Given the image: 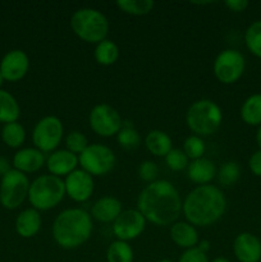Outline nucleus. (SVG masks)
<instances>
[{"instance_id":"33","label":"nucleus","mask_w":261,"mask_h":262,"mask_svg":"<svg viewBox=\"0 0 261 262\" xmlns=\"http://www.w3.org/2000/svg\"><path fill=\"white\" fill-rule=\"evenodd\" d=\"M67 150L71 151L74 155H81L87 147H89V140L86 136L78 130H73L69 133L66 138Z\"/></svg>"},{"instance_id":"15","label":"nucleus","mask_w":261,"mask_h":262,"mask_svg":"<svg viewBox=\"0 0 261 262\" xmlns=\"http://www.w3.org/2000/svg\"><path fill=\"white\" fill-rule=\"evenodd\" d=\"M233 252L240 262H258L261 260L260 239L252 233H241L233 242Z\"/></svg>"},{"instance_id":"13","label":"nucleus","mask_w":261,"mask_h":262,"mask_svg":"<svg viewBox=\"0 0 261 262\" xmlns=\"http://www.w3.org/2000/svg\"><path fill=\"white\" fill-rule=\"evenodd\" d=\"M66 193L76 202H84L94 193V178L82 169H76L66 181Z\"/></svg>"},{"instance_id":"43","label":"nucleus","mask_w":261,"mask_h":262,"mask_svg":"<svg viewBox=\"0 0 261 262\" xmlns=\"http://www.w3.org/2000/svg\"><path fill=\"white\" fill-rule=\"evenodd\" d=\"M192 4H197V5H206V4H212V2H192Z\"/></svg>"},{"instance_id":"2","label":"nucleus","mask_w":261,"mask_h":262,"mask_svg":"<svg viewBox=\"0 0 261 262\" xmlns=\"http://www.w3.org/2000/svg\"><path fill=\"white\" fill-rule=\"evenodd\" d=\"M227 200L222 189L211 184L192 189L182 204L187 222L197 227H209L224 215Z\"/></svg>"},{"instance_id":"41","label":"nucleus","mask_w":261,"mask_h":262,"mask_svg":"<svg viewBox=\"0 0 261 262\" xmlns=\"http://www.w3.org/2000/svg\"><path fill=\"white\" fill-rule=\"evenodd\" d=\"M256 143L258 146V150H261V125L258 127L257 132H256Z\"/></svg>"},{"instance_id":"39","label":"nucleus","mask_w":261,"mask_h":262,"mask_svg":"<svg viewBox=\"0 0 261 262\" xmlns=\"http://www.w3.org/2000/svg\"><path fill=\"white\" fill-rule=\"evenodd\" d=\"M9 170H10L9 161H8L5 158H0V176L2 177L5 176Z\"/></svg>"},{"instance_id":"11","label":"nucleus","mask_w":261,"mask_h":262,"mask_svg":"<svg viewBox=\"0 0 261 262\" xmlns=\"http://www.w3.org/2000/svg\"><path fill=\"white\" fill-rule=\"evenodd\" d=\"M90 127L101 137L117 136L123 128V120L119 113L107 104H99L90 113Z\"/></svg>"},{"instance_id":"18","label":"nucleus","mask_w":261,"mask_h":262,"mask_svg":"<svg viewBox=\"0 0 261 262\" xmlns=\"http://www.w3.org/2000/svg\"><path fill=\"white\" fill-rule=\"evenodd\" d=\"M122 202L115 197H102L91 207V216L101 223H114L122 214Z\"/></svg>"},{"instance_id":"36","label":"nucleus","mask_w":261,"mask_h":262,"mask_svg":"<svg viewBox=\"0 0 261 262\" xmlns=\"http://www.w3.org/2000/svg\"><path fill=\"white\" fill-rule=\"evenodd\" d=\"M178 262H209V258L206 253H204L197 247H193L184 251Z\"/></svg>"},{"instance_id":"23","label":"nucleus","mask_w":261,"mask_h":262,"mask_svg":"<svg viewBox=\"0 0 261 262\" xmlns=\"http://www.w3.org/2000/svg\"><path fill=\"white\" fill-rule=\"evenodd\" d=\"M241 118L248 125H261V94L251 95L245 100L241 107Z\"/></svg>"},{"instance_id":"31","label":"nucleus","mask_w":261,"mask_h":262,"mask_svg":"<svg viewBox=\"0 0 261 262\" xmlns=\"http://www.w3.org/2000/svg\"><path fill=\"white\" fill-rule=\"evenodd\" d=\"M205 150H206L205 142L200 136H189V137L186 138V141L183 143V152L192 161L204 158Z\"/></svg>"},{"instance_id":"25","label":"nucleus","mask_w":261,"mask_h":262,"mask_svg":"<svg viewBox=\"0 0 261 262\" xmlns=\"http://www.w3.org/2000/svg\"><path fill=\"white\" fill-rule=\"evenodd\" d=\"M95 60L100 66H113L119 58V48L112 40H104L99 42L95 48Z\"/></svg>"},{"instance_id":"44","label":"nucleus","mask_w":261,"mask_h":262,"mask_svg":"<svg viewBox=\"0 0 261 262\" xmlns=\"http://www.w3.org/2000/svg\"><path fill=\"white\" fill-rule=\"evenodd\" d=\"M3 82H4V78H3V76H2V73H0V87H2V84H3Z\"/></svg>"},{"instance_id":"45","label":"nucleus","mask_w":261,"mask_h":262,"mask_svg":"<svg viewBox=\"0 0 261 262\" xmlns=\"http://www.w3.org/2000/svg\"><path fill=\"white\" fill-rule=\"evenodd\" d=\"M159 262H173V261L168 260V258H165V260H161V261H159Z\"/></svg>"},{"instance_id":"26","label":"nucleus","mask_w":261,"mask_h":262,"mask_svg":"<svg viewBox=\"0 0 261 262\" xmlns=\"http://www.w3.org/2000/svg\"><path fill=\"white\" fill-rule=\"evenodd\" d=\"M2 138L5 145L9 146V147H20L26 140V130L23 125H20L19 123H8V124L3 127Z\"/></svg>"},{"instance_id":"3","label":"nucleus","mask_w":261,"mask_h":262,"mask_svg":"<svg viewBox=\"0 0 261 262\" xmlns=\"http://www.w3.org/2000/svg\"><path fill=\"white\" fill-rule=\"evenodd\" d=\"M92 228L89 212L82 209H67L55 217L51 232L56 245L66 250H74L90 239Z\"/></svg>"},{"instance_id":"38","label":"nucleus","mask_w":261,"mask_h":262,"mask_svg":"<svg viewBox=\"0 0 261 262\" xmlns=\"http://www.w3.org/2000/svg\"><path fill=\"white\" fill-rule=\"evenodd\" d=\"M225 7L234 13H242L248 8L250 3L247 0H227L224 3Z\"/></svg>"},{"instance_id":"10","label":"nucleus","mask_w":261,"mask_h":262,"mask_svg":"<svg viewBox=\"0 0 261 262\" xmlns=\"http://www.w3.org/2000/svg\"><path fill=\"white\" fill-rule=\"evenodd\" d=\"M246 68V60L242 53L234 49H225L217 54L214 61L215 77L224 84H232L242 77Z\"/></svg>"},{"instance_id":"29","label":"nucleus","mask_w":261,"mask_h":262,"mask_svg":"<svg viewBox=\"0 0 261 262\" xmlns=\"http://www.w3.org/2000/svg\"><path fill=\"white\" fill-rule=\"evenodd\" d=\"M245 43L251 54L261 59V20L248 26L245 32Z\"/></svg>"},{"instance_id":"17","label":"nucleus","mask_w":261,"mask_h":262,"mask_svg":"<svg viewBox=\"0 0 261 262\" xmlns=\"http://www.w3.org/2000/svg\"><path fill=\"white\" fill-rule=\"evenodd\" d=\"M46 163L45 154L37 148H23L13 158V166L20 173H35Z\"/></svg>"},{"instance_id":"16","label":"nucleus","mask_w":261,"mask_h":262,"mask_svg":"<svg viewBox=\"0 0 261 262\" xmlns=\"http://www.w3.org/2000/svg\"><path fill=\"white\" fill-rule=\"evenodd\" d=\"M78 165V156L72 154L68 150H56L50 154L46 159V166L51 176L64 177L69 176L72 171L76 170Z\"/></svg>"},{"instance_id":"20","label":"nucleus","mask_w":261,"mask_h":262,"mask_svg":"<svg viewBox=\"0 0 261 262\" xmlns=\"http://www.w3.org/2000/svg\"><path fill=\"white\" fill-rule=\"evenodd\" d=\"M42 220L37 210L26 209L18 215L15 220V230L22 238H32L40 230Z\"/></svg>"},{"instance_id":"28","label":"nucleus","mask_w":261,"mask_h":262,"mask_svg":"<svg viewBox=\"0 0 261 262\" xmlns=\"http://www.w3.org/2000/svg\"><path fill=\"white\" fill-rule=\"evenodd\" d=\"M155 3L153 0H118L117 7L122 12L130 15H146L153 10Z\"/></svg>"},{"instance_id":"27","label":"nucleus","mask_w":261,"mask_h":262,"mask_svg":"<svg viewBox=\"0 0 261 262\" xmlns=\"http://www.w3.org/2000/svg\"><path fill=\"white\" fill-rule=\"evenodd\" d=\"M107 262H133V250L127 242L114 241L106 251Z\"/></svg>"},{"instance_id":"14","label":"nucleus","mask_w":261,"mask_h":262,"mask_svg":"<svg viewBox=\"0 0 261 262\" xmlns=\"http://www.w3.org/2000/svg\"><path fill=\"white\" fill-rule=\"evenodd\" d=\"M30 59L22 50H12L5 54L0 63V73L9 82H17L27 74Z\"/></svg>"},{"instance_id":"7","label":"nucleus","mask_w":261,"mask_h":262,"mask_svg":"<svg viewBox=\"0 0 261 262\" xmlns=\"http://www.w3.org/2000/svg\"><path fill=\"white\" fill-rule=\"evenodd\" d=\"M30 184L26 174L10 169L5 176H3L0 183V204L9 210L19 207L28 197Z\"/></svg>"},{"instance_id":"12","label":"nucleus","mask_w":261,"mask_h":262,"mask_svg":"<svg viewBox=\"0 0 261 262\" xmlns=\"http://www.w3.org/2000/svg\"><path fill=\"white\" fill-rule=\"evenodd\" d=\"M146 219L138 210H125L113 223V233L118 241H132L145 230Z\"/></svg>"},{"instance_id":"19","label":"nucleus","mask_w":261,"mask_h":262,"mask_svg":"<svg viewBox=\"0 0 261 262\" xmlns=\"http://www.w3.org/2000/svg\"><path fill=\"white\" fill-rule=\"evenodd\" d=\"M216 173L217 170L215 164L206 158L193 160L192 163H189L188 168H187L188 178L200 186L210 183L216 177Z\"/></svg>"},{"instance_id":"1","label":"nucleus","mask_w":261,"mask_h":262,"mask_svg":"<svg viewBox=\"0 0 261 262\" xmlns=\"http://www.w3.org/2000/svg\"><path fill=\"white\" fill-rule=\"evenodd\" d=\"M137 210L154 225L166 227L174 224L181 215L182 200L170 182L155 181L141 191Z\"/></svg>"},{"instance_id":"42","label":"nucleus","mask_w":261,"mask_h":262,"mask_svg":"<svg viewBox=\"0 0 261 262\" xmlns=\"http://www.w3.org/2000/svg\"><path fill=\"white\" fill-rule=\"evenodd\" d=\"M211 262H230V261L227 260V258H224V257H216V258H214Z\"/></svg>"},{"instance_id":"8","label":"nucleus","mask_w":261,"mask_h":262,"mask_svg":"<svg viewBox=\"0 0 261 262\" xmlns=\"http://www.w3.org/2000/svg\"><path fill=\"white\" fill-rule=\"evenodd\" d=\"M82 170L92 177L105 176L115 165V155L110 147L100 143L89 145V147L78 156Z\"/></svg>"},{"instance_id":"37","label":"nucleus","mask_w":261,"mask_h":262,"mask_svg":"<svg viewBox=\"0 0 261 262\" xmlns=\"http://www.w3.org/2000/svg\"><path fill=\"white\" fill-rule=\"evenodd\" d=\"M248 168L256 177H261V150L255 151L248 160Z\"/></svg>"},{"instance_id":"32","label":"nucleus","mask_w":261,"mask_h":262,"mask_svg":"<svg viewBox=\"0 0 261 262\" xmlns=\"http://www.w3.org/2000/svg\"><path fill=\"white\" fill-rule=\"evenodd\" d=\"M117 140L119 142V145L122 147L127 148V150H133V148H137L140 146L141 137L138 135L137 130L132 127V125H127V127H123L119 130V133L117 135Z\"/></svg>"},{"instance_id":"30","label":"nucleus","mask_w":261,"mask_h":262,"mask_svg":"<svg viewBox=\"0 0 261 262\" xmlns=\"http://www.w3.org/2000/svg\"><path fill=\"white\" fill-rule=\"evenodd\" d=\"M240 176L241 168L235 161H228V163L223 164L216 173L217 181L224 187H230L237 183Z\"/></svg>"},{"instance_id":"6","label":"nucleus","mask_w":261,"mask_h":262,"mask_svg":"<svg viewBox=\"0 0 261 262\" xmlns=\"http://www.w3.org/2000/svg\"><path fill=\"white\" fill-rule=\"evenodd\" d=\"M186 122L196 136L214 135L223 122L222 109L211 100H197L187 110Z\"/></svg>"},{"instance_id":"5","label":"nucleus","mask_w":261,"mask_h":262,"mask_svg":"<svg viewBox=\"0 0 261 262\" xmlns=\"http://www.w3.org/2000/svg\"><path fill=\"white\" fill-rule=\"evenodd\" d=\"M66 196V184L59 177L45 174L30 184L28 200L37 211H46L58 206Z\"/></svg>"},{"instance_id":"9","label":"nucleus","mask_w":261,"mask_h":262,"mask_svg":"<svg viewBox=\"0 0 261 262\" xmlns=\"http://www.w3.org/2000/svg\"><path fill=\"white\" fill-rule=\"evenodd\" d=\"M63 123L54 115L42 118L35 125L32 132V141L35 148L41 152H54L63 138Z\"/></svg>"},{"instance_id":"4","label":"nucleus","mask_w":261,"mask_h":262,"mask_svg":"<svg viewBox=\"0 0 261 262\" xmlns=\"http://www.w3.org/2000/svg\"><path fill=\"white\" fill-rule=\"evenodd\" d=\"M71 27L81 40L97 45L106 40L109 20L101 12L94 8H81L72 15Z\"/></svg>"},{"instance_id":"34","label":"nucleus","mask_w":261,"mask_h":262,"mask_svg":"<svg viewBox=\"0 0 261 262\" xmlns=\"http://www.w3.org/2000/svg\"><path fill=\"white\" fill-rule=\"evenodd\" d=\"M165 163L169 169L174 171H181L188 168L189 159L181 148H173L168 155L165 156Z\"/></svg>"},{"instance_id":"40","label":"nucleus","mask_w":261,"mask_h":262,"mask_svg":"<svg viewBox=\"0 0 261 262\" xmlns=\"http://www.w3.org/2000/svg\"><path fill=\"white\" fill-rule=\"evenodd\" d=\"M197 248H199V250H201L202 252L204 253H206L207 251H209V248H210V242L209 241H201V242H199V246H197Z\"/></svg>"},{"instance_id":"22","label":"nucleus","mask_w":261,"mask_h":262,"mask_svg":"<svg viewBox=\"0 0 261 262\" xmlns=\"http://www.w3.org/2000/svg\"><path fill=\"white\" fill-rule=\"evenodd\" d=\"M145 145L146 148L154 156H164L165 158L173 150L171 138L160 129H154L148 132L145 138Z\"/></svg>"},{"instance_id":"24","label":"nucleus","mask_w":261,"mask_h":262,"mask_svg":"<svg viewBox=\"0 0 261 262\" xmlns=\"http://www.w3.org/2000/svg\"><path fill=\"white\" fill-rule=\"evenodd\" d=\"M19 105L9 92L0 90V123L17 122L19 118Z\"/></svg>"},{"instance_id":"35","label":"nucleus","mask_w":261,"mask_h":262,"mask_svg":"<svg viewBox=\"0 0 261 262\" xmlns=\"http://www.w3.org/2000/svg\"><path fill=\"white\" fill-rule=\"evenodd\" d=\"M159 173V168L154 161L151 160H146L143 161L142 164L138 168V176L142 181L148 182V183H153L155 182L156 177H158Z\"/></svg>"},{"instance_id":"21","label":"nucleus","mask_w":261,"mask_h":262,"mask_svg":"<svg viewBox=\"0 0 261 262\" xmlns=\"http://www.w3.org/2000/svg\"><path fill=\"white\" fill-rule=\"evenodd\" d=\"M170 238L178 247L189 250L199 245V234L193 225L186 222L174 223L170 229Z\"/></svg>"}]
</instances>
